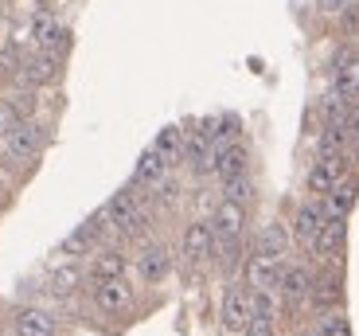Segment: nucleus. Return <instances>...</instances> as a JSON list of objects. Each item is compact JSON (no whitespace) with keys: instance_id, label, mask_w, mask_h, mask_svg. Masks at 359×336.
Here are the masks:
<instances>
[{"instance_id":"nucleus-1","label":"nucleus","mask_w":359,"mask_h":336,"mask_svg":"<svg viewBox=\"0 0 359 336\" xmlns=\"http://www.w3.org/2000/svg\"><path fill=\"white\" fill-rule=\"evenodd\" d=\"M102 219H106V227L121 238H137L144 227H149V208H144L141 191L137 188H121L114 191L102 208Z\"/></svg>"},{"instance_id":"nucleus-2","label":"nucleus","mask_w":359,"mask_h":336,"mask_svg":"<svg viewBox=\"0 0 359 336\" xmlns=\"http://www.w3.org/2000/svg\"><path fill=\"white\" fill-rule=\"evenodd\" d=\"M207 262H215V231H211V219H188V227L180 235V266H184V274H196Z\"/></svg>"},{"instance_id":"nucleus-3","label":"nucleus","mask_w":359,"mask_h":336,"mask_svg":"<svg viewBox=\"0 0 359 336\" xmlns=\"http://www.w3.org/2000/svg\"><path fill=\"white\" fill-rule=\"evenodd\" d=\"M43 149H47V126L36 118H20L4 137V153L16 164H36L43 156Z\"/></svg>"},{"instance_id":"nucleus-4","label":"nucleus","mask_w":359,"mask_h":336,"mask_svg":"<svg viewBox=\"0 0 359 336\" xmlns=\"http://www.w3.org/2000/svg\"><path fill=\"white\" fill-rule=\"evenodd\" d=\"M351 173V153H320L305 173V191L309 196H328L344 176Z\"/></svg>"},{"instance_id":"nucleus-5","label":"nucleus","mask_w":359,"mask_h":336,"mask_svg":"<svg viewBox=\"0 0 359 336\" xmlns=\"http://www.w3.org/2000/svg\"><path fill=\"white\" fill-rule=\"evenodd\" d=\"M90 301L106 317H129L133 313V285L126 278H98V282H90Z\"/></svg>"},{"instance_id":"nucleus-6","label":"nucleus","mask_w":359,"mask_h":336,"mask_svg":"<svg viewBox=\"0 0 359 336\" xmlns=\"http://www.w3.org/2000/svg\"><path fill=\"white\" fill-rule=\"evenodd\" d=\"M254 317V290L250 285H226L223 305H219V328L226 336H243V328L250 325Z\"/></svg>"},{"instance_id":"nucleus-7","label":"nucleus","mask_w":359,"mask_h":336,"mask_svg":"<svg viewBox=\"0 0 359 336\" xmlns=\"http://www.w3.org/2000/svg\"><path fill=\"white\" fill-rule=\"evenodd\" d=\"M305 250L316 258V262H324V266H340L344 250H348V219L328 215L324 219V227L313 235V243H309Z\"/></svg>"},{"instance_id":"nucleus-8","label":"nucleus","mask_w":359,"mask_h":336,"mask_svg":"<svg viewBox=\"0 0 359 336\" xmlns=\"http://www.w3.org/2000/svg\"><path fill=\"white\" fill-rule=\"evenodd\" d=\"M313 278L316 270L309 262H285L278 274V297H281V309H301L309 305V290H313Z\"/></svg>"},{"instance_id":"nucleus-9","label":"nucleus","mask_w":359,"mask_h":336,"mask_svg":"<svg viewBox=\"0 0 359 336\" xmlns=\"http://www.w3.org/2000/svg\"><path fill=\"white\" fill-rule=\"evenodd\" d=\"M133 266H137V278H141L144 285H164L172 278V270H176V255H172L164 243H144L141 250H137Z\"/></svg>"},{"instance_id":"nucleus-10","label":"nucleus","mask_w":359,"mask_h":336,"mask_svg":"<svg viewBox=\"0 0 359 336\" xmlns=\"http://www.w3.org/2000/svg\"><path fill=\"white\" fill-rule=\"evenodd\" d=\"M344 270L340 266H324L320 274L313 278V290H309V309L316 313H332V309H344Z\"/></svg>"},{"instance_id":"nucleus-11","label":"nucleus","mask_w":359,"mask_h":336,"mask_svg":"<svg viewBox=\"0 0 359 336\" xmlns=\"http://www.w3.org/2000/svg\"><path fill=\"white\" fill-rule=\"evenodd\" d=\"M20 82L24 86H32V90H39V86H51V82H59V74H63V55L47 51V47H39V51L24 55V63H20Z\"/></svg>"},{"instance_id":"nucleus-12","label":"nucleus","mask_w":359,"mask_h":336,"mask_svg":"<svg viewBox=\"0 0 359 336\" xmlns=\"http://www.w3.org/2000/svg\"><path fill=\"white\" fill-rule=\"evenodd\" d=\"M106 219H102V211L94 219H86V223H79V227L71 231V235L63 238V246H59V255L71 258V262H79V258H90L94 250L102 246V238H106Z\"/></svg>"},{"instance_id":"nucleus-13","label":"nucleus","mask_w":359,"mask_h":336,"mask_svg":"<svg viewBox=\"0 0 359 336\" xmlns=\"http://www.w3.org/2000/svg\"><path fill=\"white\" fill-rule=\"evenodd\" d=\"M285 262H289V258H273V255H262V250H246V258H243V282L250 285V290H273Z\"/></svg>"},{"instance_id":"nucleus-14","label":"nucleus","mask_w":359,"mask_h":336,"mask_svg":"<svg viewBox=\"0 0 359 336\" xmlns=\"http://www.w3.org/2000/svg\"><path fill=\"white\" fill-rule=\"evenodd\" d=\"M324 219H328V208H324V200H320V196H309V200L297 203L293 223H289V235H293L301 246H309V243H313V235L324 227Z\"/></svg>"},{"instance_id":"nucleus-15","label":"nucleus","mask_w":359,"mask_h":336,"mask_svg":"<svg viewBox=\"0 0 359 336\" xmlns=\"http://www.w3.org/2000/svg\"><path fill=\"white\" fill-rule=\"evenodd\" d=\"M12 328H16V336H59L55 313L39 309V305H20V309H12Z\"/></svg>"},{"instance_id":"nucleus-16","label":"nucleus","mask_w":359,"mask_h":336,"mask_svg":"<svg viewBox=\"0 0 359 336\" xmlns=\"http://www.w3.org/2000/svg\"><path fill=\"white\" fill-rule=\"evenodd\" d=\"M250 173V145L246 141H231V145L215 149V164H211V176H219V184L231 180V176Z\"/></svg>"},{"instance_id":"nucleus-17","label":"nucleus","mask_w":359,"mask_h":336,"mask_svg":"<svg viewBox=\"0 0 359 336\" xmlns=\"http://www.w3.org/2000/svg\"><path fill=\"white\" fill-rule=\"evenodd\" d=\"M168 168H172V164L164 161L153 145H149L141 156H137V164H133V188L141 191V196H149V191H153L164 176H168Z\"/></svg>"},{"instance_id":"nucleus-18","label":"nucleus","mask_w":359,"mask_h":336,"mask_svg":"<svg viewBox=\"0 0 359 336\" xmlns=\"http://www.w3.org/2000/svg\"><path fill=\"white\" fill-rule=\"evenodd\" d=\"M129 270V258L121 246H98L94 255H90V270L86 278L90 282H98V278H126Z\"/></svg>"},{"instance_id":"nucleus-19","label":"nucleus","mask_w":359,"mask_h":336,"mask_svg":"<svg viewBox=\"0 0 359 336\" xmlns=\"http://www.w3.org/2000/svg\"><path fill=\"white\" fill-rule=\"evenodd\" d=\"M332 90L344 98H359V51H340L332 63Z\"/></svg>"},{"instance_id":"nucleus-20","label":"nucleus","mask_w":359,"mask_h":336,"mask_svg":"<svg viewBox=\"0 0 359 336\" xmlns=\"http://www.w3.org/2000/svg\"><path fill=\"white\" fill-rule=\"evenodd\" d=\"M355 203H359V176H351V173L324 196V208H328V215H336V219H348L351 211H355Z\"/></svg>"},{"instance_id":"nucleus-21","label":"nucleus","mask_w":359,"mask_h":336,"mask_svg":"<svg viewBox=\"0 0 359 336\" xmlns=\"http://www.w3.org/2000/svg\"><path fill=\"white\" fill-rule=\"evenodd\" d=\"M289 246H293V235H289L285 223H266V227L258 231V238H254L250 250H262V255H273V258H289Z\"/></svg>"},{"instance_id":"nucleus-22","label":"nucleus","mask_w":359,"mask_h":336,"mask_svg":"<svg viewBox=\"0 0 359 336\" xmlns=\"http://www.w3.org/2000/svg\"><path fill=\"white\" fill-rule=\"evenodd\" d=\"M351 145H355V133L348 121H324L316 133V153H351Z\"/></svg>"},{"instance_id":"nucleus-23","label":"nucleus","mask_w":359,"mask_h":336,"mask_svg":"<svg viewBox=\"0 0 359 336\" xmlns=\"http://www.w3.org/2000/svg\"><path fill=\"white\" fill-rule=\"evenodd\" d=\"M153 149L164 156L168 164H184V129L180 126H164L161 133H156Z\"/></svg>"},{"instance_id":"nucleus-24","label":"nucleus","mask_w":359,"mask_h":336,"mask_svg":"<svg viewBox=\"0 0 359 336\" xmlns=\"http://www.w3.org/2000/svg\"><path fill=\"white\" fill-rule=\"evenodd\" d=\"M59 27H63V24H59V16H55V12L39 8L36 16L27 20V32H24V36H32V43H36V47H47V43H51V36L59 32Z\"/></svg>"},{"instance_id":"nucleus-25","label":"nucleus","mask_w":359,"mask_h":336,"mask_svg":"<svg viewBox=\"0 0 359 336\" xmlns=\"http://www.w3.org/2000/svg\"><path fill=\"white\" fill-rule=\"evenodd\" d=\"M223 196L226 200H238V203H250L254 200V173H243V176L223 180Z\"/></svg>"},{"instance_id":"nucleus-26","label":"nucleus","mask_w":359,"mask_h":336,"mask_svg":"<svg viewBox=\"0 0 359 336\" xmlns=\"http://www.w3.org/2000/svg\"><path fill=\"white\" fill-rule=\"evenodd\" d=\"M316 336H351V321L344 317V309L320 313V325H316Z\"/></svg>"},{"instance_id":"nucleus-27","label":"nucleus","mask_w":359,"mask_h":336,"mask_svg":"<svg viewBox=\"0 0 359 336\" xmlns=\"http://www.w3.org/2000/svg\"><path fill=\"white\" fill-rule=\"evenodd\" d=\"M79 282H82V270L71 262V258H67L63 270H55V274H51V290H55V293H71Z\"/></svg>"},{"instance_id":"nucleus-28","label":"nucleus","mask_w":359,"mask_h":336,"mask_svg":"<svg viewBox=\"0 0 359 336\" xmlns=\"http://www.w3.org/2000/svg\"><path fill=\"white\" fill-rule=\"evenodd\" d=\"M16 121H20V114L12 109V102H8V98H0V141L8 137V129L16 126Z\"/></svg>"},{"instance_id":"nucleus-29","label":"nucleus","mask_w":359,"mask_h":336,"mask_svg":"<svg viewBox=\"0 0 359 336\" xmlns=\"http://www.w3.org/2000/svg\"><path fill=\"white\" fill-rule=\"evenodd\" d=\"M313 4H316V12H324V16H340L351 0H313Z\"/></svg>"},{"instance_id":"nucleus-30","label":"nucleus","mask_w":359,"mask_h":336,"mask_svg":"<svg viewBox=\"0 0 359 336\" xmlns=\"http://www.w3.org/2000/svg\"><path fill=\"white\" fill-rule=\"evenodd\" d=\"M297 336H316V328H301V332H297Z\"/></svg>"},{"instance_id":"nucleus-31","label":"nucleus","mask_w":359,"mask_h":336,"mask_svg":"<svg viewBox=\"0 0 359 336\" xmlns=\"http://www.w3.org/2000/svg\"><path fill=\"white\" fill-rule=\"evenodd\" d=\"M36 4H51V0H36Z\"/></svg>"},{"instance_id":"nucleus-32","label":"nucleus","mask_w":359,"mask_h":336,"mask_svg":"<svg viewBox=\"0 0 359 336\" xmlns=\"http://www.w3.org/2000/svg\"><path fill=\"white\" fill-rule=\"evenodd\" d=\"M0 196H4V184H0Z\"/></svg>"}]
</instances>
